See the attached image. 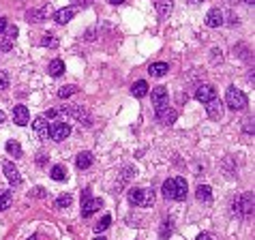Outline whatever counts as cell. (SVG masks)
Instances as JSON below:
<instances>
[{"label":"cell","mask_w":255,"mask_h":240,"mask_svg":"<svg viewBox=\"0 0 255 240\" xmlns=\"http://www.w3.org/2000/svg\"><path fill=\"white\" fill-rule=\"evenodd\" d=\"M129 204L139 208H150L154 206V191L152 189H129Z\"/></svg>","instance_id":"1"},{"label":"cell","mask_w":255,"mask_h":240,"mask_svg":"<svg viewBox=\"0 0 255 240\" xmlns=\"http://www.w3.org/2000/svg\"><path fill=\"white\" fill-rule=\"evenodd\" d=\"M225 105H227L232 112H240V109L247 107V94L234 86L227 88V92H225Z\"/></svg>","instance_id":"2"},{"label":"cell","mask_w":255,"mask_h":240,"mask_svg":"<svg viewBox=\"0 0 255 240\" xmlns=\"http://www.w3.org/2000/svg\"><path fill=\"white\" fill-rule=\"evenodd\" d=\"M234 212H236L238 217H242V219L251 217L253 214V193L251 191L242 193L240 197L234 199Z\"/></svg>","instance_id":"3"},{"label":"cell","mask_w":255,"mask_h":240,"mask_svg":"<svg viewBox=\"0 0 255 240\" xmlns=\"http://www.w3.org/2000/svg\"><path fill=\"white\" fill-rule=\"evenodd\" d=\"M150 97H152V105H154V112H157V114L161 112V109L167 107V88H165V86L152 88Z\"/></svg>","instance_id":"4"},{"label":"cell","mask_w":255,"mask_h":240,"mask_svg":"<svg viewBox=\"0 0 255 240\" xmlns=\"http://www.w3.org/2000/svg\"><path fill=\"white\" fill-rule=\"evenodd\" d=\"M69 135H71V127H69L67 122H56L49 127V137H52L54 142H64Z\"/></svg>","instance_id":"5"},{"label":"cell","mask_w":255,"mask_h":240,"mask_svg":"<svg viewBox=\"0 0 255 240\" xmlns=\"http://www.w3.org/2000/svg\"><path fill=\"white\" fill-rule=\"evenodd\" d=\"M2 172H4V176H7V180L13 184V187H19V184H22V174H19V169L15 167L11 161L2 163Z\"/></svg>","instance_id":"6"},{"label":"cell","mask_w":255,"mask_h":240,"mask_svg":"<svg viewBox=\"0 0 255 240\" xmlns=\"http://www.w3.org/2000/svg\"><path fill=\"white\" fill-rule=\"evenodd\" d=\"M214 97H217V90H214V86H210V84H202V86H197V90H195V99L199 103H208Z\"/></svg>","instance_id":"7"},{"label":"cell","mask_w":255,"mask_h":240,"mask_svg":"<svg viewBox=\"0 0 255 240\" xmlns=\"http://www.w3.org/2000/svg\"><path fill=\"white\" fill-rule=\"evenodd\" d=\"M225 24V17H223V11L219 7L210 9V11L206 13V26L208 28H219Z\"/></svg>","instance_id":"8"},{"label":"cell","mask_w":255,"mask_h":240,"mask_svg":"<svg viewBox=\"0 0 255 240\" xmlns=\"http://www.w3.org/2000/svg\"><path fill=\"white\" fill-rule=\"evenodd\" d=\"M13 122L19 124V127H26L30 122V112L26 105H15L13 107Z\"/></svg>","instance_id":"9"},{"label":"cell","mask_w":255,"mask_h":240,"mask_svg":"<svg viewBox=\"0 0 255 240\" xmlns=\"http://www.w3.org/2000/svg\"><path fill=\"white\" fill-rule=\"evenodd\" d=\"M32 129H34V133L39 135V139H41V142H45V139L49 137V122L43 116H39V118L32 120Z\"/></svg>","instance_id":"10"},{"label":"cell","mask_w":255,"mask_h":240,"mask_svg":"<svg viewBox=\"0 0 255 240\" xmlns=\"http://www.w3.org/2000/svg\"><path fill=\"white\" fill-rule=\"evenodd\" d=\"M187 193H189L187 180H184L182 176L174 178V199H178V202H184V199H187Z\"/></svg>","instance_id":"11"},{"label":"cell","mask_w":255,"mask_h":240,"mask_svg":"<svg viewBox=\"0 0 255 240\" xmlns=\"http://www.w3.org/2000/svg\"><path fill=\"white\" fill-rule=\"evenodd\" d=\"M101 206H103V202H101V199H99V197H94V199L90 197V199H86V202L82 204V217H84V219L92 217V214L97 212V210L101 208Z\"/></svg>","instance_id":"12"},{"label":"cell","mask_w":255,"mask_h":240,"mask_svg":"<svg viewBox=\"0 0 255 240\" xmlns=\"http://www.w3.org/2000/svg\"><path fill=\"white\" fill-rule=\"evenodd\" d=\"M206 112H208V116L212 118V120H221L223 118V103L214 97L212 101L206 103Z\"/></svg>","instance_id":"13"},{"label":"cell","mask_w":255,"mask_h":240,"mask_svg":"<svg viewBox=\"0 0 255 240\" xmlns=\"http://www.w3.org/2000/svg\"><path fill=\"white\" fill-rule=\"evenodd\" d=\"M154 9H157V13L161 15V17H169L174 11V0H154Z\"/></svg>","instance_id":"14"},{"label":"cell","mask_w":255,"mask_h":240,"mask_svg":"<svg viewBox=\"0 0 255 240\" xmlns=\"http://www.w3.org/2000/svg\"><path fill=\"white\" fill-rule=\"evenodd\" d=\"M73 15H75V9L73 7H67V9H60V11L54 13V19H56V24H69L73 19Z\"/></svg>","instance_id":"15"},{"label":"cell","mask_w":255,"mask_h":240,"mask_svg":"<svg viewBox=\"0 0 255 240\" xmlns=\"http://www.w3.org/2000/svg\"><path fill=\"white\" fill-rule=\"evenodd\" d=\"M92 163H94V157H92V152H88V150H84V152H79L77 157H75V165H77L79 169H88Z\"/></svg>","instance_id":"16"},{"label":"cell","mask_w":255,"mask_h":240,"mask_svg":"<svg viewBox=\"0 0 255 240\" xmlns=\"http://www.w3.org/2000/svg\"><path fill=\"white\" fill-rule=\"evenodd\" d=\"M167 71H169V64L167 62H152L148 67L150 77H163V75H167Z\"/></svg>","instance_id":"17"},{"label":"cell","mask_w":255,"mask_h":240,"mask_svg":"<svg viewBox=\"0 0 255 240\" xmlns=\"http://www.w3.org/2000/svg\"><path fill=\"white\" fill-rule=\"evenodd\" d=\"M157 118L161 120L163 124H174V122H176V118H178V112H176V109H172V107H165V109H161V112L157 114Z\"/></svg>","instance_id":"18"},{"label":"cell","mask_w":255,"mask_h":240,"mask_svg":"<svg viewBox=\"0 0 255 240\" xmlns=\"http://www.w3.org/2000/svg\"><path fill=\"white\" fill-rule=\"evenodd\" d=\"M195 197H197L199 202H204V204H210L212 202V189H210L208 184H199L197 191H195Z\"/></svg>","instance_id":"19"},{"label":"cell","mask_w":255,"mask_h":240,"mask_svg":"<svg viewBox=\"0 0 255 240\" xmlns=\"http://www.w3.org/2000/svg\"><path fill=\"white\" fill-rule=\"evenodd\" d=\"M148 90H150L148 84L144 82V79H137V82L131 86V94H133V97H137V99H142V97H146V94H148Z\"/></svg>","instance_id":"20"},{"label":"cell","mask_w":255,"mask_h":240,"mask_svg":"<svg viewBox=\"0 0 255 240\" xmlns=\"http://www.w3.org/2000/svg\"><path fill=\"white\" fill-rule=\"evenodd\" d=\"M47 73L52 75V77H60V75L64 73V62L60 58L52 60V62H49V67H47Z\"/></svg>","instance_id":"21"},{"label":"cell","mask_w":255,"mask_h":240,"mask_svg":"<svg viewBox=\"0 0 255 240\" xmlns=\"http://www.w3.org/2000/svg\"><path fill=\"white\" fill-rule=\"evenodd\" d=\"M11 199H13L11 189H0V212L11 206Z\"/></svg>","instance_id":"22"},{"label":"cell","mask_w":255,"mask_h":240,"mask_svg":"<svg viewBox=\"0 0 255 240\" xmlns=\"http://www.w3.org/2000/svg\"><path fill=\"white\" fill-rule=\"evenodd\" d=\"M71 202H73V195H71V193H62V195H58V197H56L54 206H56L58 210H62V208H69V206H71Z\"/></svg>","instance_id":"23"},{"label":"cell","mask_w":255,"mask_h":240,"mask_svg":"<svg viewBox=\"0 0 255 240\" xmlns=\"http://www.w3.org/2000/svg\"><path fill=\"white\" fill-rule=\"evenodd\" d=\"M49 176H52V180H67V167L64 165H54L52 172H49Z\"/></svg>","instance_id":"24"},{"label":"cell","mask_w":255,"mask_h":240,"mask_svg":"<svg viewBox=\"0 0 255 240\" xmlns=\"http://www.w3.org/2000/svg\"><path fill=\"white\" fill-rule=\"evenodd\" d=\"M7 152L13 154V159L22 157V146H19V142H15V139H9V142H7Z\"/></svg>","instance_id":"25"},{"label":"cell","mask_w":255,"mask_h":240,"mask_svg":"<svg viewBox=\"0 0 255 240\" xmlns=\"http://www.w3.org/2000/svg\"><path fill=\"white\" fill-rule=\"evenodd\" d=\"M172 232H174V223L172 221H163L161 223V229H159V238L167 240L169 236H172Z\"/></svg>","instance_id":"26"},{"label":"cell","mask_w":255,"mask_h":240,"mask_svg":"<svg viewBox=\"0 0 255 240\" xmlns=\"http://www.w3.org/2000/svg\"><path fill=\"white\" fill-rule=\"evenodd\" d=\"M45 17H47V11H45V9H41V11H28L26 13L28 22H43Z\"/></svg>","instance_id":"27"},{"label":"cell","mask_w":255,"mask_h":240,"mask_svg":"<svg viewBox=\"0 0 255 240\" xmlns=\"http://www.w3.org/2000/svg\"><path fill=\"white\" fill-rule=\"evenodd\" d=\"M41 45H43V47H52V49H56V47H58V39L54 37L52 32H47V34H45V37L41 39Z\"/></svg>","instance_id":"28"},{"label":"cell","mask_w":255,"mask_h":240,"mask_svg":"<svg viewBox=\"0 0 255 240\" xmlns=\"http://www.w3.org/2000/svg\"><path fill=\"white\" fill-rule=\"evenodd\" d=\"M109 223H112V217H109V214H105V217L101 219V221H99L97 225H94V232H97V234H101V232H105V229L109 227Z\"/></svg>","instance_id":"29"},{"label":"cell","mask_w":255,"mask_h":240,"mask_svg":"<svg viewBox=\"0 0 255 240\" xmlns=\"http://www.w3.org/2000/svg\"><path fill=\"white\" fill-rule=\"evenodd\" d=\"M163 195H165V199H174V180L172 178L163 182Z\"/></svg>","instance_id":"30"},{"label":"cell","mask_w":255,"mask_h":240,"mask_svg":"<svg viewBox=\"0 0 255 240\" xmlns=\"http://www.w3.org/2000/svg\"><path fill=\"white\" fill-rule=\"evenodd\" d=\"M77 92V86H62L58 90V97L60 99H67V97H71V94Z\"/></svg>","instance_id":"31"},{"label":"cell","mask_w":255,"mask_h":240,"mask_svg":"<svg viewBox=\"0 0 255 240\" xmlns=\"http://www.w3.org/2000/svg\"><path fill=\"white\" fill-rule=\"evenodd\" d=\"M7 86H9V75L4 71H0V90H4Z\"/></svg>","instance_id":"32"},{"label":"cell","mask_w":255,"mask_h":240,"mask_svg":"<svg viewBox=\"0 0 255 240\" xmlns=\"http://www.w3.org/2000/svg\"><path fill=\"white\" fill-rule=\"evenodd\" d=\"M4 32H7L9 39H15V37H17V26H7V30H4Z\"/></svg>","instance_id":"33"},{"label":"cell","mask_w":255,"mask_h":240,"mask_svg":"<svg viewBox=\"0 0 255 240\" xmlns=\"http://www.w3.org/2000/svg\"><path fill=\"white\" fill-rule=\"evenodd\" d=\"M244 133H247V135L253 133V120H251V118H249L247 122H244Z\"/></svg>","instance_id":"34"},{"label":"cell","mask_w":255,"mask_h":240,"mask_svg":"<svg viewBox=\"0 0 255 240\" xmlns=\"http://www.w3.org/2000/svg\"><path fill=\"white\" fill-rule=\"evenodd\" d=\"M195 240H214V238L210 236V234H206V232H202V234H199V236L195 238Z\"/></svg>","instance_id":"35"},{"label":"cell","mask_w":255,"mask_h":240,"mask_svg":"<svg viewBox=\"0 0 255 240\" xmlns=\"http://www.w3.org/2000/svg\"><path fill=\"white\" fill-rule=\"evenodd\" d=\"M7 26H9V24H7V19H4V17H0V34H2L4 30H7Z\"/></svg>","instance_id":"36"},{"label":"cell","mask_w":255,"mask_h":240,"mask_svg":"<svg viewBox=\"0 0 255 240\" xmlns=\"http://www.w3.org/2000/svg\"><path fill=\"white\" fill-rule=\"evenodd\" d=\"M30 195H32V197H45V191L43 189H37V191H32Z\"/></svg>","instance_id":"37"},{"label":"cell","mask_w":255,"mask_h":240,"mask_svg":"<svg viewBox=\"0 0 255 240\" xmlns=\"http://www.w3.org/2000/svg\"><path fill=\"white\" fill-rule=\"evenodd\" d=\"M45 161H47V157H45L43 152H39V157H37V163H39V165H45Z\"/></svg>","instance_id":"38"},{"label":"cell","mask_w":255,"mask_h":240,"mask_svg":"<svg viewBox=\"0 0 255 240\" xmlns=\"http://www.w3.org/2000/svg\"><path fill=\"white\" fill-rule=\"evenodd\" d=\"M86 199H90V189H84L82 191V204L86 202Z\"/></svg>","instance_id":"39"},{"label":"cell","mask_w":255,"mask_h":240,"mask_svg":"<svg viewBox=\"0 0 255 240\" xmlns=\"http://www.w3.org/2000/svg\"><path fill=\"white\" fill-rule=\"evenodd\" d=\"M109 2H112V4H122L124 0H109Z\"/></svg>","instance_id":"40"},{"label":"cell","mask_w":255,"mask_h":240,"mask_svg":"<svg viewBox=\"0 0 255 240\" xmlns=\"http://www.w3.org/2000/svg\"><path fill=\"white\" fill-rule=\"evenodd\" d=\"M4 118H7V116H4V112H0V124L4 122Z\"/></svg>","instance_id":"41"},{"label":"cell","mask_w":255,"mask_h":240,"mask_svg":"<svg viewBox=\"0 0 255 240\" xmlns=\"http://www.w3.org/2000/svg\"><path fill=\"white\" fill-rule=\"evenodd\" d=\"M28 240H39V236H30Z\"/></svg>","instance_id":"42"},{"label":"cell","mask_w":255,"mask_h":240,"mask_svg":"<svg viewBox=\"0 0 255 240\" xmlns=\"http://www.w3.org/2000/svg\"><path fill=\"white\" fill-rule=\"evenodd\" d=\"M94 240H107V238H103V236H97V238H94Z\"/></svg>","instance_id":"43"},{"label":"cell","mask_w":255,"mask_h":240,"mask_svg":"<svg viewBox=\"0 0 255 240\" xmlns=\"http://www.w3.org/2000/svg\"><path fill=\"white\" fill-rule=\"evenodd\" d=\"M244 2H247V4H253V0H244Z\"/></svg>","instance_id":"44"},{"label":"cell","mask_w":255,"mask_h":240,"mask_svg":"<svg viewBox=\"0 0 255 240\" xmlns=\"http://www.w3.org/2000/svg\"><path fill=\"white\" fill-rule=\"evenodd\" d=\"M191 2H204V0H191Z\"/></svg>","instance_id":"45"}]
</instances>
